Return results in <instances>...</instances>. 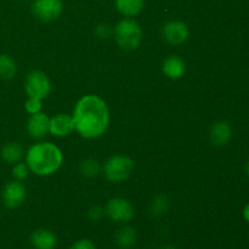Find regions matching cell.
<instances>
[{
	"instance_id": "23",
	"label": "cell",
	"mask_w": 249,
	"mask_h": 249,
	"mask_svg": "<svg viewBox=\"0 0 249 249\" xmlns=\"http://www.w3.org/2000/svg\"><path fill=\"white\" fill-rule=\"evenodd\" d=\"M95 34L100 39H108L113 36V27L108 23H100L95 28Z\"/></svg>"
},
{
	"instance_id": "7",
	"label": "cell",
	"mask_w": 249,
	"mask_h": 249,
	"mask_svg": "<svg viewBox=\"0 0 249 249\" xmlns=\"http://www.w3.org/2000/svg\"><path fill=\"white\" fill-rule=\"evenodd\" d=\"M62 11V0H33L32 4V12L34 17L43 22L56 21Z\"/></svg>"
},
{
	"instance_id": "11",
	"label": "cell",
	"mask_w": 249,
	"mask_h": 249,
	"mask_svg": "<svg viewBox=\"0 0 249 249\" xmlns=\"http://www.w3.org/2000/svg\"><path fill=\"white\" fill-rule=\"evenodd\" d=\"M74 130V121H73V117L70 116V114L60 113L50 118L49 133L53 134V136L65 138V136L71 135Z\"/></svg>"
},
{
	"instance_id": "2",
	"label": "cell",
	"mask_w": 249,
	"mask_h": 249,
	"mask_svg": "<svg viewBox=\"0 0 249 249\" xmlns=\"http://www.w3.org/2000/svg\"><path fill=\"white\" fill-rule=\"evenodd\" d=\"M63 163V153L51 142H36L27 150L26 164L29 170L39 177L55 174Z\"/></svg>"
},
{
	"instance_id": "10",
	"label": "cell",
	"mask_w": 249,
	"mask_h": 249,
	"mask_svg": "<svg viewBox=\"0 0 249 249\" xmlns=\"http://www.w3.org/2000/svg\"><path fill=\"white\" fill-rule=\"evenodd\" d=\"M50 129V117L44 112L29 114L27 121V131L33 139H43Z\"/></svg>"
},
{
	"instance_id": "17",
	"label": "cell",
	"mask_w": 249,
	"mask_h": 249,
	"mask_svg": "<svg viewBox=\"0 0 249 249\" xmlns=\"http://www.w3.org/2000/svg\"><path fill=\"white\" fill-rule=\"evenodd\" d=\"M136 238H138V235H136V231L133 228H130V226H123L117 232L116 242L119 248L129 249L135 245Z\"/></svg>"
},
{
	"instance_id": "6",
	"label": "cell",
	"mask_w": 249,
	"mask_h": 249,
	"mask_svg": "<svg viewBox=\"0 0 249 249\" xmlns=\"http://www.w3.org/2000/svg\"><path fill=\"white\" fill-rule=\"evenodd\" d=\"M105 213L112 221L121 224L129 223L130 220H133L134 215H135L133 204L128 199L122 198V197L109 199L105 207Z\"/></svg>"
},
{
	"instance_id": "1",
	"label": "cell",
	"mask_w": 249,
	"mask_h": 249,
	"mask_svg": "<svg viewBox=\"0 0 249 249\" xmlns=\"http://www.w3.org/2000/svg\"><path fill=\"white\" fill-rule=\"evenodd\" d=\"M75 131L84 139H97L106 133L109 124V109L99 95H84L73 109Z\"/></svg>"
},
{
	"instance_id": "8",
	"label": "cell",
	"mask_w": 249,
	"mask_h": 249,
	"mask_svg": "<svg viewBox=\"0 0 249 249\" xmlns=\"http://www.w3.org/2000/svg\"><path fill=\"white\" fill-rule=\"evenodd\" d=\"M27 197V189L24 184L18 180L9 181L2 189L1 198L5 207L10 209H16L23 204Z\"/></svg>"
},
{
	"instance_id": "27",
	"label": "cell",
	"mask_w": 249,
	"mask_h": 249,
	"mask_svg": "<svg viewBox=\"0 0 249 249\" xmlns=\"http://www.w3.org/2000/svg\"><path fill=\"white\" fill-rule=\"evenodd\" d=\"M246 173H247V175L249 177V160H248L247 165H246Z\"/></svg>"
},
{
	"instance_id": "20",
	"label": "cell",
	"mask_w": 249,
	"mask_h": 249,
	"mask_svg": "<svg viewBox=\"0 0 249 249\" xmlns=\"http://www.w3.org/2000/svg\"><path fill=\"white\" fill-rule=\"evenodd\" d=\"M169 208V199L165 196H157L151 203V213L153 215H160Z\"/></svg>"
},
{
	"instance_id": "22",
	"label": "cell",
	"mask_w": 249,
	"mask_h": 249,
	"mask_svg": "<svg viewBox=\"0 0 249 249\" xmlns=\"http://www.w3.org/2000/svg\"><path fill=\"white\" fill-rule=\"evenodd\" d=\"M43 100L36 99V97H28V100L24 104V108H26L27 113L28 114H34L41 112L43 108Z\"/></svg>"
},
{
	"instance_id": "24",
	"label": "cell",
	"mask_w": 249,
	"mask_h": 249,
	"mask_svg": "<svg viewBox=\"0 0 249 249\" xmlns=\"http://www.w3.org/2000/svg\"><path fill=\"white\" fill-rule=\"evenodd\" d=\"M71 249H96V246L90 240H79L73 243Z\"/></svg>"
},
{
	"instance_id": "26",
	"label": "cell",
	"mask_w": 249,
	"mask_h": 249,
	"mask_svg": "<svg viewBox=\"0 0 249 249\" xmlns=\"http://www.w3.org/2000/svg\"><path fill=\"white\" fill-rule=\"evenodd\" d=\"M243 218H245V220L247 221V223H249V203L245 207V209H243Z\"/></svg>"
},
{
	"instance_id": "29",
	"label": "cell",
	"mask_w": 249,
	"mask_h": 249,
	"mask_svg": "<svg viewBox=\"0 0 249 249\" xmlns=\"http://www.w3.org/2000/svg\"><path fill=\"white\" fill-rule=\"evenodd\" d=\"M22 1H29V0H22Z\"/></svg>"
},
{
	"instance_id": "19",
	"label": "cell",
	"mask_w": 249,
	"mask_h": 249,
	"mask_svg": "<svg viewBox=\"0 0 249 249\" xmlns=\"http://www.w3.org/2000/svg\"><path fill=\"white\" fill-rule=\"evenodd\" d=\"M100 170H101V165L94 158H88L80 162L79 164V172L83 177L85 178H95L99 175Z\"/></svg>"
},
{
	"instance_id": "15",
	"label": "cell",
	"mask_w": 249,
	"mask_h": 249,
	"mask_svg": "<svg viewBox=\"0 0 249 249\" xmlns=\"http://www.w3.org/2000/svg\"><path fill=\"white\" fill-rule=\"evenodd\" d=\"M2 160L9 164H16L21 162V160L24 156V150L21 143L18 142H7L2 146L0 151Z\"/></svg>"
},
{
	"instance_id": "3",
	"label": "cell",
	"mask_w": 249,
	"mask_h": 249,
	"mask_svg": "<svg viewBox=\"0 0 249 249\" xmlns=\"http://www.w3.org/2000/svg\"><path fill=\"white\" fill-rule=\"evenodd\" d=\"M116 43L124 51L136 50L142 41V28L135 19L126 17L121 19L113 28Z\"/></svg>"
},
{
	"instance_id": "13",
	"label": "cell",
	"mask_w": 249,
	"mask_h": 249,
	"mask_svg": "<svg viewBox=\"0 0 249 249\" xmlns=\"http://www.w3.org/2000/svg\"><path fill=\"white\" fill-rule=\"evenodd\" d=\"M186 65L185 61L178 55H170L163 61L162 72L169 79H180L185 74Z\"/></svg>"
},
{
	"instance_id": "9",
	"label": "cell",
	"mask_w": 249,
	"mask_h": 249,
	"mask_svg": "<svg viewBox=\"0 0 249 249\" xmlns=\"http://www.w3.org/2000/svg\"><path fill=\"white\" fill-rule=\"evenodd\" d=\"M189 27L185 22L173 19L167 22L162 28V36L170 45H181L189 38Z\"/></svg>"
},
{
	"instance_id": "16",
	"label": "cell",
	"mask_w": 249,
	"mask_h": 249,
	"mask_svg": "<svg viewBox=\"0 0 249 249\" xmlns=\"http://www.w3.org/2000/svg\"><path fill=\"white\" fill-rule=\"evenodd\" d=\"M114 4L122 15L134 17L142 11L145 0H114Z\"/></svg>"
},
{
	"instance_id": "28",
	"label": "cell",
	"mask_w": 249,
	"mask_h": 249,
	"mask_svg": "<svg viewBox=\"0 0 249 249\" xmlns=\"http://www.w3.org/2000/svg\"><path fill=\"white\" fill-rule=\"evenodd\" d=\"M160 249H178V248L173 247V246H167V247H163V248H160Z\"/></svg>"
},
{
	"instance_id": "25",
	"label": "cell",
	"mask_w": 249,
	"mask_h": 249,
	"mask_svg": "<svg viewBox=\"0 0 249 249\" xmlns=\"http://www.w3.org/2000/svg\"><path fill=\"white\" fill-rule=\"evenodd\" d=\"M105 214L106 213H105L104 208H101V207H99V206H95L89 211V218L91 219V220L97 221V220H100V219H102V216H104Z\"/></svg>"
},
{
	"instance_id": "21",
	"label": "cell",
	"mask_w": 249,
	"mask_h": 249,
	"mask_svg": "<svg viewBox=\"0 0 249 249\" xmlns=\"http://www.w3.org/2000/svg\"><path fill=\"white\" fill-rule=\"evenodd\" d=\"M29 173H31V170H29L26 162L16 163V164H14V168H12V177L15 178V180H18V181L26 180L28 178Z\"/></svg>"
},
{
	"instance_id": "5",
	"label": "cell",
	"mask_w": 249,
	"mask_h": 249,
	"mask_svg": "<svg viewBox=\"0 0 249 249\" xmlns=\"http://www.w3.org/2000/svg\"><path fill=\"white\" fill-rule=\"evenodd\" d=\"M24 91L28 97L44 100L51 92V82L48 75L39 70H33L24 80Z\"/></svg>"
},
{
	"instance_id": "12",
	"label": "cell",
	"mask_w": 249,
	"mask_h": 249,
	"mask_svg": "<svg viewBox=\"0 0 249 249\" xmlns=\"http://www.w3.org/2000/svg\"><path fill=\"white\" fill-rule=\"evenodd\" d=\"M209 138L215 146L228 145L232 138V128L226 121L215 122L211 128Z\"/></svg>"
},
{
	"instance_id": "18",
	"label": "cell",
	"mask_w": 249,
	"mask_h": 249,
	"mask_svg": "<svg viewBox=\"0 0 249 249\" xmlns=\"http://www.w3.org/2000/svg\"><path fill=\"white\" fill-rule=\"evenodd\" d=\"M17 73V65L11 56L0 53V79L10 80Z\"/></svg>"
},
{
	"instance_id": "14",
	"label": "cell",
	"mask_w": 249,
	"mask_h": 249,
	"mask_svg": "<svg viewBox=\"0 0 249 249\" xmlns=\"http://www.w3.org/2000/svg\"><path fill=\"white\" fill-rule=\"evenodd\" d=\"M31 243L36 249H55L57 237L48 229H38L31 235Z\"/></svg>"
},
{
	"instance_id": "4",
	"label": "cell",
	"mask_w": 249,
	"mask_h": 249,
	"mask_svg": "<svg viewBox=\"0 0 249 249\" xmlns=\"http://www.w3.org/2000/svg\"><path fill=\"white\" fill-rule=\"evenodd\" d=\"M134 170V160L124 155H114L102 167L105 178L111 182L125 181Z\"/></svg>"
}]
</instances>
